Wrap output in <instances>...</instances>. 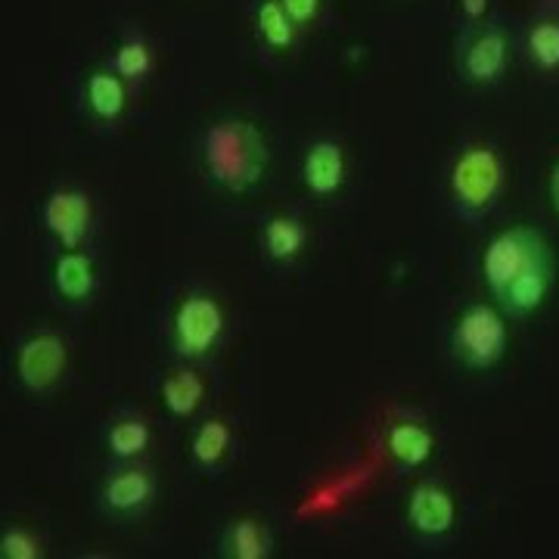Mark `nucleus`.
<instances>
[{
    "label": "nucleus",
    "instance_id": "f257e3e1",
    "mask_svg": "<svg viewBox=\"0 0 559 559\" xmlns=\"http://www.w3.org/2000/svg\"><path fill=\"white\" fill-rule=\"evenodd\" d=\"M481 280L507 318H528L540 311L554 293V249L538 227L510 224L485 246Z\"/></svg>",
    "mask_w": 559,
    "mask_h": 559
},
{
    "label": "nucleus",
    "instance_id": "f03ea898",
    "mask_svg": "<svg viewBox=\"0 0 559 559\" xmlns=\"http://www.w3.org/2000/svg\"><path fill=\"white\" fill-rule=\"evenodd\" d=\"M200 156L205 178L230 197L252 193L271 168V150L259 124L240 116L212 121L202 131Z\"/></svg>",
    "mask_w": 559,
    "mask_h": 559
},
{
    "label": "nucleus",
    "instance_id": "7ed1b4c3",
    "mask_svg": "<svg viewBox=\"0 0 559 559\" xmlns=\"http://www.w3.org/2000/svg\"><path fill=\"white\" fill-rule=\"evenodd\" d=\"M507 187V165L495 143H466L448 171V197L460 218L481 221L495 212Z\"/></svg>",
    "mask_w": 559,
    "mask_h": 559
},
{
    "label": "nucleus",
    "instance_id": "20e7f679",
    "mask_svg": "<svg viewBox=\"0 0 559 559\" xmlns=\"http://www.w3.org/2000/svg\"><path fill=\"white\" fill-rule=\"evenodd\" d=\"M227 336V311L215 293L190 289L183 293L168 320V342L180 360L212 358Z\"/></svg>",
    "mask_w": 559,
    "mask_h": 559
},
{
    "label": "nucleus",
    "instance_id": "39448f33",
    "mask_svg": "<svg viewBox=\"0 0 559 559\" xmlns=\"http://www.w3.org/2000/svg\"><path fill=\"white\" fill-rule=\"evenodd\" d=\"M448 345H451L454 360L463 364L466 370L485 373V370L498 367L507 355V345H510L507 314L498 305H488V301L466 305L451 323Z\"/></svg>",
    "mask_w": 559,
    "mask_h": 559
},
{
    "label": "nucleus",
    "instance_id": "423d86ee",
    "mask_svg": "<svg viewBox=\"0 0 559 559\" xmlns=\"http://www.w3.org/2000/svg\"><path fill=\"white\" fill-rule=\"evenodd\" d=\"M513 60V40L495 20L469 22L454 44V69L463 84L491 87L507 75Z\"/></svg>",
    "mask_w": 559,
    "mask_h": 559
},
{
    "label": "nucleus",
    "instance_id": "0eeeda50",
    "mask_svg": "<svg viewBox=\"0 0 559 559\" xmlns=\"http://www.w3.org/2000/svg\"><path fill=\"white\" fill-rule=\"evenodd\" d=\"M156 498H159V479H156L153 466L143 460L119 463L116 469H109L103 476L100 488H97L100 513L119 525L143 520L153 510Z\"/></svg>",
    "mask_w": 559,
    "mask_h": 559
},
{
    "label": "nucleus",
    "instance_id": "6e6552de",
    "mask_svg": "<svg viewBox=\"0 0 559 559\" xmlns=\"http://www.w3.org/2000/svg\"><path fill=\"white\" fill-rule=\"evenodd\" d=\"M13 373L28 395L53 392L69 373V342L57 330H32L16 342L13 352Z\"/></svg>",
    "mask_w": 559,
    "mask_h": 559
},
{
    "label": "nucleus",
    "instance_id": "1a4fd4ad",
    "mask_svg": "<svg viewBox=\"0 0 559 559\" xmlns=\"http://www.w3.org/2000/svg\"><path fill=\"white\" fill-rule=\"evenodd\" d=\"M94 197L81 187H53L40 202V224L60 249H84L94 237Z\"/></svg>",
    "mask_w": 559,
    "mask_h": 559
},
{
    "label": "nucleus",
    "instance_id": "9d476101",
    "mask_svg": "<svg viewBox=\"0 0 559 559\" xmlns=\"http://www.w3.org/2000/svg\"><path fill=\"white\" fill-rule=\"evenodd\" d=\"M404 520L419 540L448 538L457 525V500L441 481L423 479L407 495Z\"/></svg>",
    "mask_w": 559,
    "mask_h": 559
},
{
    "label": "nucleus",
    "instance_id": "9b49d317",
    "mask_svg": "<svg viewBox=\"0 0 559 559\" xmlns=\"http://www.w3.org/2000/svg\"><path fill=\"white\" fill-rule=\"evenodd\" d=\"M50 286L66 308H87L100 293V271L94 255L84 249H60L50 267Z\"/></svg>",
    "mask_w": 559,
    "mask_h": 559
},
{
    "label": "nucleus",
    "instance_id": "f8f14e48",
    "mask_svg": "<svg viewBox=\"0 0 559 559\" xmlns=\"http://www.w3.org/2000/svg\"><path fill=\"white\" fill-rule=\"evenodd\" d=\"M348 183V153L340 140H314L301 156V187L314 200H336Z\"/></svg>",
    "mask_w": 559,
    "mask_h": 559
},
{
    "label": "nucleus",
    "instance_id": "ddd939ff",
    "mask_svg": "<svg viewBox=\"0 0 559 559\" xmlns=\"http://www.w3.org/2000/svg\"><path fill=\"white\" fill-rule=\"evenodd\" d=\"M436 448H439V439H436L432 426L414 414L395 417L385 426V454L399 473L423 469L436 457Z\"/></svg>",
    "mask_w": 559,
    "mask_h": 559
},
{
    "label": "nucleus",
    "instance_id": "4468645a",
    "mask_svg": "<svg viewBox=\"0 0 559 559\" xmlns=\"http://www.w3.org/2000/svg\"><path fill=\"white\" fill-rule=\"evenodd\" d=\"M81 109L97 124H119L128 109V81L121 79L112 66L91 69L81 81Z\"/></svg>",
    "mask_w": 559,
    "mask_h": 559
},
{
    "label": "nucleus",
    "instance_id": "2eb2a0df",
    "mask_svg": "<svg viewBox=\"0 0 559 559\" xmlns=\"http://www.w3.org/2000/svg\"><path fill=\"white\" fill-rule=\"evenodd\" d=\"M221 559H271L274 557V535L264 520L252 513H240L224 525L218 538Z\"/></svg>",
    "mask_w": 559,
    "mask_h": 559
},
{
    "label": "nucleus",
    "instance_id": "dca6fc26",
    "mask_svg": "<svg viewBox=\"0 0 559 559\" xmlns=\"http://www.w3.org/2000/svg\"><path fill=\"white\" fill-rule=\"evenodd\" d=\"M230 448H234V426L230 419L212 414L202 423H197L193 436H190V460L193 466L205 473V476H218L221 466L230 457Z\"/></svg>",
    "mask_w": 559,
    "mask_h": 559
},
{
    "label": "nucleus",
    "instance_id": "f3484780",
    "mask_svg": "<svg viewBox=\"0 0 559 559\" xmlns=\"http://www.w3.org/2000/svg\"><path fill=\"white\" fill-rule=\"evenodd\" d=\"M153 444V426L150 419L138 414V411H121L106 423L103 432V448L116 463H128V460H143Z\"/></svg>",
    "mask_w": 559,
    "mask_h": 559
},
{
    "label": "nucleus",
    "instance_id": "a211bd4d",
    "mask_svg": "<svg viewBox=\"0 0 559 559\" xmlns=\"http://www.w3.org/2000/svg\"><path fill=\"white\" fill-rule=\"evenodd\" d=\"M308 227L299 215L289 212H274L261 221V249L264 255L277 264H293L305 255L308 249Z\"/></svg>",
    "mask_w": 559,
    "mask_h": 559
},
{
    "label": "nucleus",
    "instance_id": "6ab92c4d",
    "mask_svg": "<svg viewBox=\"0 0 559 559\" xmlns=\"http://www.w3.org/2000/svg\"><path fill=\"white\" fill-rule=\"evenodd\" d=\"M209 385L193 367H178L171 373H165L159 382V399L165 411L175 419H193L205 404Z\"/></svg>",
    "mask_w": 559,
    "mask_h": 559
},
{
    "label": "nucleus",
    "instance_id": "aec40b11",
    "mask_svg": "<svg viewBox=\"0 0 559 559\" xmlns=\"http://www.w3.org/2000/svg\"><path fill=\"white\" fill-rule=\"evenodd\" d=\"M252 25H255L259 44L264 50H271V53L293 50L296 35H299V25L286 16V10H283L280 0H259L255 3V13H252Z\"/></svg>",
    "mask_w": 559,
    "mask_h": 559
},
{
    "label": "nucleus",
    "instance_id": "412c9836",
    "mask_svg": "<svg viewBox=\"0 0 559 559\" xmlns=\"http://www.w3.org/2000/svg\"><path fill=\"white\" fill-rule=\"evenodd\" d=\"M109 66H112L128 84H143V81L153 75V69H156V53H153V47H150V40L146 38L128 35V38H121L119 44H116Z\"/></svg>",
    "mask_w": 559,
    "mask_h": 559
},
{
    "label": "nucleus",
    "instance_id": "4be33fe9",
    "mask_svg": "<svg viewBox=\"0 0 559 559\" xmlns=\"http://www.w3.org/2000/svg\"><path fill=\"white\" fill-rule=\"evenodd\" d=\"M528 60L540 72H557L559 69V20L557 16H544L532 22L528 38H525Z\"/></svg>",
    "mask_w": 559,
    "mask_h": 559
},
{
    "label": "nucleus",
    "instance_id": "5701e85b",
    "mask_svg": "<svg viewBox=\"0 0 559 559\" xmlns=\"http://www.w3.org/2000/svg\"><path fill=\"white\" fill-rule=\"evenodd\" d=\"M47 544L38 535V528L13 522L0 532V559H44Z\"/></svg>",
    "mask_w": 559,
    "mask_h": 559
},
{
    "label": "nucleus",
    "instance_id": "b1692460",
    "mask_svg": "<svg viewBox=\"0 0 559 559\" xmlns=\"http://www.w3.org/2000/svg\"><path fill=\"white\" fill-rule=\"evenodd\" d=\"M280 3H283L286 16L296 22L299 28H305V25H311V22L318 20L320 7H323V0H280Z\"/></svg>",
    "mask_w": 559,
    "mask_h": 559
},
{
    "label": "nucleus",
    "instance_id": "393cba45",
    "mask_svg": "<svg viewBox=\"0 0 559 559\" xmlns=\"http://www.w3.org/2000/svg\"><path fill=\"white\" fill-rule=\"evenodd\" d=\"M491 0H460V13L466 16V22H481L488 16Z\"/></svg>",
    "mask_w": 559,
    "mask_h": 559
},
{
    "label": "nucleus",
    "instance_id": "a878e982",
    "mask_svg": "<svg viewBox=\"0 0 559 559\" xmlns=\"http://www.w3.org/2000/svg\"><path fill=\"white\" fill-rule=\"evenodd\" d=\"M547 193H550V205H554V212L559 215V159L554 162V168H550V178H547Z\"/></svg>",
    "mask_w": 559,
    "mask_h": 559
}]
</instances>
